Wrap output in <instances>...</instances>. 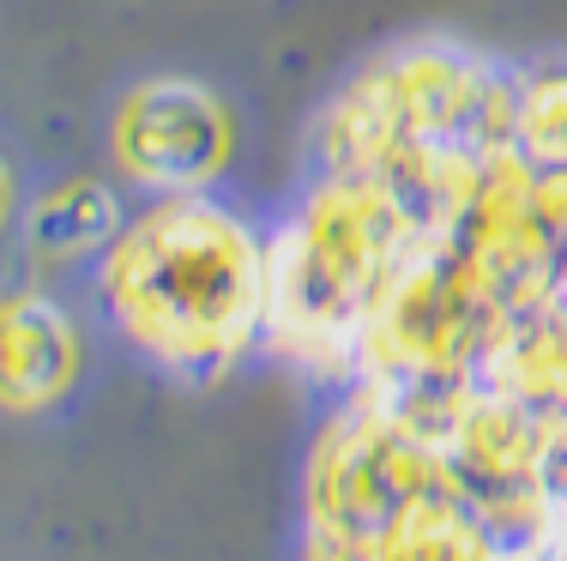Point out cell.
Masks as SVG:
<instances>
[{
	"instance_id": "8fae6325",
	"label": "cell",
	"mask_w": 567,
	"mask_h": 561,
	"mask_svg": "<svg viewBox=\"0 0 567 561\" xmlns=\"http://www.w3.org/2000/svg\"><path fill=\"white\" fill-rule=\"evenodd\" d=\"M507 139L532 169H567V61L513 66Z\"/></svg>"
},
{
	"instance_id": "52a82bcc",
	"label": "cell",
	"mask_w": 567,
	"mask_h": 561,
	"mask_svg": "<svg viewBox=\"0 0 567 561\" xmlns=\"http://www.w3.org/2000/svg\"><path fill=\"white\" fill-rule=\"evenodd\" d=\"M453 253L471 272V284L483 290V302L502 314L537 309L556 297V260L561 242L532 206V164L519 152H495L483 169V187L471 199V211L453 224Z\"/></svg>"
},
{
	"instance_id": "5bb4252c",
	"label": "cell",
	"mask_w": 567,
	"mask_h": 561,
	"mask_svg": "<svg viewBox=\"0 0 567 561\" xmlns=\"http://www.w3.org/2000/svg\"><path fill=\"white\" fill-rule=\"evenodd\" d=\"M296 561H374L369 543H344V538H308Z\"/></svg>"
},
{
	"instance_id": "5b68a950",
	"label": "cell",
	"mask_w": 567,
	"mask_h": 561,
	"mask_svg": "<svg viewBox=\"0 0 567 561\" xmlns=\"http://www.w3.org/2000/svg\"><path fill=\"white\" fill-rule=\"evenodd\" d=\"M441 484V459L423 417L399 398L350 386L302 465V519L308 538L374 543L423 489Z\"/></svg>"
},
{
	"instance_id": "3957f363",
	"label": "cell",
	"mask_w": 567,
	"mask_h": 561,
	"mask_svg": "<svg viewBox=\"0 0 567 561\" xmlns=\"http://www.w3.org/2000/svg\"><path fill=\"white\" fill-rule=\"evenodd\" d=\"M513 127V66L477 55L458 37H404L374 49L350 79H339L308 127L315 169L381 176L423 145L507 152Z\"/></svg>"
},
{
	"instance_id": "7a4b0ae2",
	"label": "cell",
	"mask_w": 567,
	"mask_h": 561,
	"mask_svg": "<svg viewBox=\"0 0 567 561\" xmlns=\"http://www.w3.org/2000/svg\"><path fill=\"white\" fill-rule=\"evenodd\" d=\"M429 242L381 176L315 169L266 230V356L350 393L357 339L404 253Z\"/></svg>"
},
{
	"instance_id": "9c48e42d",
	"label": "cell",
	"mask_w": 567,
	"mask_h": 561,
	"mask_svg": "<svg viewBox=\"0 0 567 561\" xmlns=\"http://www.w3.org/2000/svg\"><path fill=\"white\" fill-rule=\"evenodd\" d=\"M477 386L502 393L532 417L567 405V309L556 297L495 320L477 356Z\"/></svg>"
},
{
	"instance_id": "4fadbf2b",
	"label": "cell",
	"mask_w": 567,
	"mask_h": 561,
	"mask_svg": "<svg viewBox=\"0 0 567 561\" xmlns=\"http://www.w3.org/2000/svg\"><path fill=\"white\" fill-rule=\"evenodd\" d=\"M537 465H544V489L549 501L567 507V405L537 417Z\"/></svg>"
},
{
	"instance_id": "8992f818",
	"label": "cell",
	"mask_w": 567,
	"mask_h": 561,
	"mask_svg": "<svg viewBox=\"0 0 567 561\" xmlns=\"http://www.w3.org/2000/svg\"><path fill=\"white\" fill-rule=\"evenodd\" d=\"M110 152L127 187L145 199L164 194H218L241 152L236 110L199 79H145L121 97L110 122Z\"/></svg>"
},
{
	"instance_id": "277c9868",
	"label": "cell",
	"mask_w": 567,
	"mask_h": 561,
	"mask_svg": "<svg viewBox=\"0 0 567 561\" xmlns=\"http://www.w3.org/2000/svg\"><path fill=\"white\" fill-rule=\"evenodd\" d=\"M495 309L458 266L447 236H429L386 278L357 339V381L381 398H441L477 381Z\"/></svg>"
},
{
	"instance_id": "7c38bea8",
	"label": "cell",
	"mask_w": 567,
	"mask_h": 561,
	"mask_svg": "<svg viewBox=\"0 0 567 561\" xmlns=\"http://www.w3.org/2000/svg\"><path fill=\"white\" fill-rule=\"evenodd\" d=\"M115 230H121V206H115L110 187H97V181H66L31 211L37 248L61 253V260H73V253H103Z\"/></svg>"
},
{
	"instance_id": "30bf717a",
	"label": "cell",
	"mask_w": 567,
	"mask_h": 561,
	"mask_svg": "<svg viewBox=\"0 0 567 561\" xmlns=\"http://www.w3.org/2000/svg\"><path fill=\"white\" fill-rule=\"evenodd\" d=\"M374 561H507L477 513L447 484L423 489L381 538L369 543Z\"/></svg>"
},
{
	"instance_id": "9a60e30c",
	"label": "cell",
	"mask_w": 567,
	"mask_h": 561,
	"mask_svg": "<svg viewBox=\"0 0 567 561\" xmlns=\"http://www.w3.org/2000/svg\"><path fill=\"white\" fill-rule=\"evenodd\" d=\"M7 218H12V169L0 164V230H7Z\"/></svg>"
},
{
	"instance_id": "2e32d148",
	"label": "cell",
	"mask_w": 567,
	"mask_h": 561,
	"mask_svg": "<svg viewBox=\"0 0 567 561\" xmlns=\"http://www.w3.org/2000/svg\"><path fill=\"white\" fill-rule=\"evenodd\" d=\"M556 302L567 309V242H561V260H556Z\"/></svg>"
},
{
	"instance_id": "ba28073f",
	"label": "cell",
	"mask_w": 567,
	"mask_h": 561,
	"mask_svg": "<svg viewBox=\"0 0 567 561\" xmlns=\"http://www.w3.org/2000/svg\"><path fill=\"white\" fill-rule=\"evenodd\" d=\"M79 381V326L43 290L0 297V405L49 411Z\"/></svg>"
},
{
	"instance_id": "6da1fadb",
	"label": "cell",
	"mask_w": 567,
	"mask_h": 561,
	"mask_svg": "<svg viewBox=\"0 0 567 561\" xmlns=\"http://www.w3.org/2000/svg\"><path fill=\"white\" fill-rule=\"evenodd\" d=\"M103 314L175 381H218L266 344V224L224 194H164L97 260Z\"/></svg>"
}]
</instances>
